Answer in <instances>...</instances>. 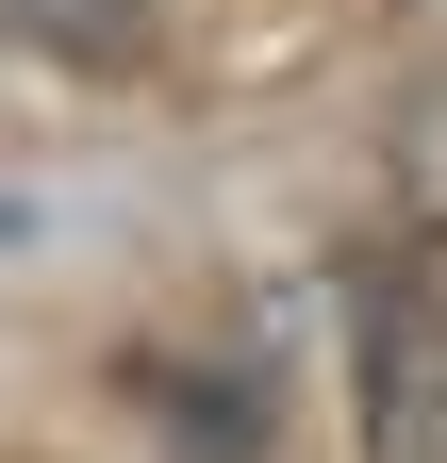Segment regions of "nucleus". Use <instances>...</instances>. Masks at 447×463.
<instances>
[{
	"label": "nucleus",
	"mask_w": 447,
	"mask_h": 463,
	"mask_svg": "<svg viewBox=\"0 0 447 463\" xmlns=\"http://www.w3.org/2000/svg\"><path fill=\"white\" fill-rule=\"evenodd\" d=\"M348 364H365V463H447V281L431 265H365Z\"/></svg>",
	"instance_id": "f257e3e1"
},
{
	"label": "nucleus",
	"mask_w": 447,
	"mask_h": 463,
	"mask_svg": "<svg viewBox=\"0 0 447 463\" xmlns=\"http://www.w3.org/2000/svg\"><path fill=\"white\" fill-rule=\"evenodd\" d=\"M17 17H33L50 50H83V67H133V50L166 33V0H17Z\"/></svg>",
	"instance_id": "f03ea898"
}]
</instances>
